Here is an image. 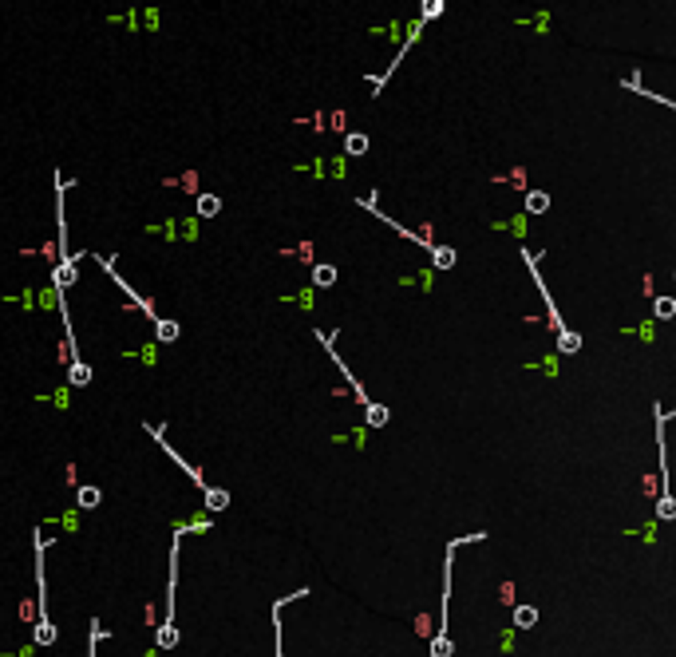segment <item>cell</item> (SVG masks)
Listing matches in <instances>:
<instances>
[{
	"instance_id": "6da1fadb",
	"label": "cell",
	"mask_w": 676,
	"mask_h": 657,
	"mask_svg": "<svg viewBox=\"0 0 676 657\" xmlns=\"http://www.w3.org/2000/svg\"><path fill=\"white\" fill-rule=\"evenodd\" d=\"M32 539H36V625H32V641L36 645H52L56 641V625L47 618V586H44V550H47V539L40 527H32Z\"/></svg>"
},
{
	"instance_id": "7a4b0ae2",
	"label": "cell",
	"mask_w": 676,
	"mask_h": 657,
	"mask_svg": "<svg viewBox=\"0 0 676 657\" xmlns=\"http://www.w3.org/2000/svg\"><path fill=\"white\" fill-rule=\"evenodd\" d=\"M194 530V523H178L171 535V586H166V618L155 629V645L158 649H171L178 641V625H174V598H178V550H182V535Z\"/></svg>"
},
{
	"instance_id": "3957f363",
	"label": "cell",
	"mask_w": 676,
	"mask_h": 657,
	"mask_svg": "<svg viewBox=\"0 0 676 657\" xmlns=\"http://www.w3.org/2000/svg\"><path fill=\"white\" fill-rule=\"evenodd\" d=\"M522 261H526V270H530V277H534V286L542 289V301H546V313H550V321H554V333H558V353H566V356L582 353V337H578V333H569V329H566V321L558 317V309H554V301H550V289H546V281H542V270H538V257L530 254V250H522Z\"/></svg>"
},
{
	"instance_id": "277c9868",
	"label": "cell",
	"mask_w": 676,
	"mask_h": 657,
	"mask_svg": "<svg viewBox=\"0 0 676 657\" xmlns=\"http://www.w3.org/2000/svg\"><path fill=\"white\" fill-rule=\"evenodd\" d=\"M142 428H146V435L155 440L158 448L166 451V460H174V467H182V471H186V480H190V483H194V487H198V491L206 495V491H210V483L202 480V471H198V467H194V464H186V460H182V455H178V451L171 448V440H166V432H162V424H151V420H146Z\"/></svg>"
},
{
	"instance_id": "5b68a950",
	"label": "cell",
	"mask_w": 676,
	"mask_h": 657,
	"mask_svg": "<svg viewBox=\"0 0 676 657\" xmlns=\"http://www.w3.org/2000/svg\"><path fill=\"white\" fill-rule=\"evenodd\" d=\"M91 261H95V266H103V273H107L111 281H115V286L123 289V293H127V297H131V301L139 305V309H142V313H146V317H151V321H158V313H155V305L146 301V297H142L139 289H131V281H123V273L115 270V261H111V257H99V254H95V257H91Z\"/></svg>"
},
{
	"instance_id": "8992f818",
	"label": "cell",
	"mask_w": 676,
	"mask_h": 657,
	"mask_svg": "<svg viewBox=\"0 0 676 657\" xmlns=\"http://www.w3.org/2000/svg\"><path fill=\"white\" fill-rule=\"evenodd\" d=\"M99 503H103V491H99L95 483H83L79 495H76V507H79V511H91V507H99Z\"/></svg>"
},
{
	"instance_id": "52a82bcc",
	"label": "cell",
	"mask_w": 676,
	"mask_h": 657,
	"mask_svg": "<svg viewBox=\"0 0 676 657\" xmlns=\"http://www.w3.org/2000/svg\"><path fill=\"white\" fill-rule=\"evenodd\" d=\"M67 385H72V388H87V385H91V365L72 360V365H67Z\"/></svg>"
},
{
	"instance_id": "ba28073f",
	"label": "cell",
	"mask_w": 676,
	"mask_h": 657,
	"mask_svg": "<svg viewBox=\"0 0 676 657\" xmlns=\"http://www.w3.org/2000/svg\"><path fill=\"white\" fill-rule=\"evenodd\" d=\"M202 503H206V511H210V515H218V511L230 507V491H226V487H210V491L202 495Z\"/></svg>"
},
{
	"instance_id": "9c48e42d",
	"label": "cell",
	"mask_w": 676,
	"mask_h": 657,
	"mask_svg": "<svg viewBox=\"0 0 676 657\" xmlns=\"http://www.w3.org/2000/svg\"><path fill=\"white\" fill-rule=\"evenodd\" d=\"M178 321H171V317H158L155 321V341H162V345H171V341H178Z\"/></svg>"
},
{
	"instance_id": "30bf717a",
	"label": "cell",
	"mask_w": 676,
	"mask_h": 657,
	"mask_svg": "<svg viewBox=\"0 0 676 657\" xmlns=\"http://www.w3.org/2000/svg\"><path fill=\"white\" fill-rule=\"evenodd\" d=\"M431 266L435 270H451L455 266V246H431Z\"/></svg>"
},
{
	"instance_id": "8fae6325",
	"label": "cell",
	"mask_w": 676,
	"mask_h": 657,
	"mask_svg": "<svg viewBox=\"0 0 676 657\" xmlns=\"http://www.w3.org/2000/svg\"><path fill=\"white\" fill-rule=\"evenodd\" d=\"M364 420H368V428H384V424L392 420V412H388L384 404H368V408H364Z\"/></svg>"
},
{
	"instance_id": "7c38bea8",
	"label": "cell",
	"mask_w": 676,
	"mask_h": 657,
	"mask_svg": "<svg viewBox=\"0 0 676 657\" xmlns=\"http://www.w3.org/2000/svg\"><path fill=\"white\" fill-rule=\"evenodd\" d=\"M526 210H530V214H546V210H550V194H546V191H530V194H526Z\"/></svg>"
},
{
	"instance_id": "4fadbf2b",
	"label": "cell",
	"mask_w": 676,
	"mask_h": 657,
	"mask_svg": "<svg viewBox=\"0 0 676 657\" xmlns=\"http://www.w3.org/2000/svg\"><path fill=\"white\" fill-rule=\"evenodd\" d=\"M514 625H519V629H534V625H538V610L534 606H519V610H514Z\"/></svg>"
},
{
	"instance_id": "5bb4252c",
	"label": "cell",
	"mask_w": 676,
	"mask_h": 657,
	"mask_svg": "<svg viewBox=\"0 0 676 657\" xmlns=\"http://www.w3.org/2000/svg\"><path fill=\"white\" fill-rule=\"evenodd\" d=\"M653 313L661 321H673L676 317V297H653Z\"/></svg>"
},
{
	"instance_id": "9a60e30c",
	"label": "cell",
	"mask_w": 676,
	"mask_h": 657,
	"mask_svg": "<svg viewBox=\"0 0 676 657\" xmlns=\"http://www.w3.org/2000/svg\"><path fill=\"white\" fill-rule=\"evenodd\" d=\"M218 210H221V198H218V194H198V214H202V218H214Z\"/></svg>"
},
{
	"instance_id": "2e32d148",
	"label": "cell",
	"mask_w": 676,
	"mask_h": 657,
	"mask_svg": "<svg viewBox=\"0 0 676 657\" xmlns=\"http://www.w3.org/2000/svg\"><path fill=\"white\" fill-rule=\"evenodd\" d=\"M657 519H661V523L676 519V495H657Z\"/></svg>"
},
{
	"instance_id": "e0dca14e",
	"label": "cell",
	"mask_w": 676,
	"mask_h": 657,
	"mask_svg": "<svg viewBox=\"0 0 676 657\" xmlns=\"http://www.w3.org/2000/svg\"><path fill=\"white\" fill-rule=\"evenodd\" d=\"M107 638V629H103V622L99 618H91V634H87V657H95V649H99V641Z\"/></svg>"
},
{
	"instance_id": "ac0fdd59",
	"label": "cell",
	"mask_w": 676,
	"mask_h": 657,
	"mask_svg": "<svg viewBox=\"0 0 676 657\" xmlns=\"http://www.w3.org/2000/svg\"><path fill=\"white\" fill-rule=\"evenodd\" d=\"M336 281V266H313V286H332Z\"/></svg>"
},
{
	"instance_id": "d6986e66",
	"label": "cell",
	"mask_w": 676,
	"mask_h": 657,
	"mask_svg": "<svg viewBox=\"0 0 676 657\" xmlns=\"http://www.w3.org/2000/svg\"><path fill=\"white\" fill-rule=\"evenodd\" d=\"M345 151H348V155H364V151H368V135H348Z\"/></svg>"
},
{
	"instance_id": "ffe728a7",
	"label": "cell",
	"mask_w": 676,
	"mask_h": 657,
	"mask_svg": "<svg viewBox=\"0 0 676 657\" xmlns=\"http://www.w3.org/2000/svg\"><path fill=\"white\" fill-rule=\"evenodd\" d=\"M439 12H443V0H427V4H424V17H419V24H424V20H435Z\"/></svg>"
}]
</instances>
